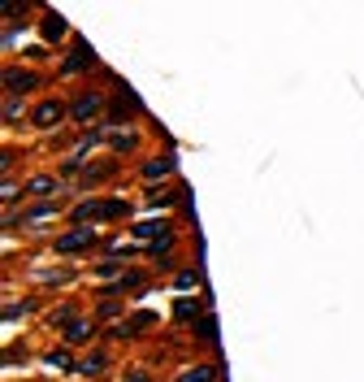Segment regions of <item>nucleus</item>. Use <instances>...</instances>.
<instances>
[{
  "mask_svg": "<svg viewBox=\"0 0 364 382\" xmlns=\"http://www.w3.org/2000/svg\"><path fill=\"white\" fill-rule=\"evenodd\" d=\"M39 79H35V74L31 70H5V91L9 96H22V91H31Z\"/></svg>",
  "mask_w": 364,
  "mask_h": 382,
  "instance_id": "obj_4",
  "label": "nucleus"
},
{
  "mask_svg": "<svg viewBox=\"0 0 364 382\" xmlns=\"http://www.w3.org/2000/svg\"><path fill=\"white\" fill-rule=\"evenodd\" d=\"M178 382H213V365H195L187 374H178Z\"/></svg>",
  "mask_w": 364,
  "mask_h": 382,
  "instance_id": "obj_14",
  "label": "nucleus"
},
{
  "mask_svg": "<svg viewBox=\"0 0 364 382\" xmlns=\"http://www.w3.org/2000/svg\"><path fill=\"white\" fill-rule=\"evenodd\" d=\"M87 65H96V53H91V48L87 44H74V53L65 57V74H78V70H87Z\"/></svg>",
  "mask_w": 364,
  "mask_h": 382,
  "instance_id": "obj_6",
  "label": "nucleus"
},
{
  "mask_svg": "<svg viewBox=\"0 0 364 382\" xmlns=\"http://www.w3.org/2000/svg\"><path fill=\"white\" fill-rule=\"evenodd\" d=\"M61 35H65V22H61L57 13H48V18H44V39H52V44H57Z\"/></svg>",
  "mask_w": 364,
  "mask_h": 382,
  "instance_id": "obj_12",
  "label": "nucleus"
},
{
  "mask_svg": "<svg viewBox=\"0 0 364 382\" xmlns=\"http://www.w3.org/2000/svg\"><path fill=\"white\" fill-rule=\"evenodd\" d=\"M152 321H156V313H135L130 321H122V326L113 330V335H139V330H143V326H152Z\"/></svg>",
  "mask_w": 364,
  "mask_h": 382,
  "instance_id": "obj_8",
  "label": "nucleus"
},
{
  "mask_svg": "<svg viewBox=\"0 0 364 382\" xmlns=\"http://www.w3.org/2000/svg\"><path fill=\"white\" fill-rule=\"evenodd\" d=\"M135 235H139V239H152V235L165 239V235H169V222H143V226H135Z\"/></svg>",
  "mask_w": 364,
  "mask_h": 382,
  "instance_id": "obj_10",
  "label": "nucleus"
},
{
  "mask_svg": "<svg viewBox=\"0 0 364 382\" xmlns=\"http://www.w3.org/2000/svg\"><path fill=\"white\" fill-rule=\"evenodd\" d=\"M130 205L126 200H83V205H74V226H83V222H109V217H122Z\"/></svg>",
  "mask_w": 364,
  "mask_h": 382,
  "instance_id": "obj_1",
  "label": "nucleus"
},
{
  "mask_svg": "<svg viewBox=\"0 0 364 382\" xmlns=\"http://www.w3.org/2000/svg\"><path fill=\"white\" fill-rule=\"evenodd\" d=\"M52 191H57V178H48V174H39V178L26 183V196H52Z\"/></svg>",
  "mask_w": 364,
  "mask_h": 382,
  "instance_id": "obj_9",
  "label": "nucleus"
},
{
  "mask_svg": "<svg viewBox=\"0 0 364 382\" xmlns=\"http://www.w3.org/2000/svg\"><path fill=\"white\" fill-rule=\"evenodd\" d=\"M174 170V157H161V161H148L143 165V178H165Z\"/></svg>",
  "mask_w": 364,
  "mask_h": 382,
  "instance_id": "obj_13",
  "label": "nucleus"
},
{
  "mask_svg": "<svg viewBox=\"0 0 364 382\" xmlns=\"http://www.w3.org/2000/svg\"><path fill=\"white\" fill-rule=\"evenodd\" d=\"M91 243H96V231H91V226H78V231H70V235L57 239V252H65V257H70V252H83V248H91Z\"/></svg>",
  "mask_w": 364,
  "mask_h": 382,
  "instance_id": "obj_3",
  "label": "nucleus"
},
{
  "mask_svg": "<svg viewBox=\"0 0 364 382\" xmlns=\"http://www.w3.org/2000/svg\"><path fill=\"white\" fill-rule=\"evenodd\" d=\"M169 200H174V191H165V187L161 191H148V205H169Z\"/></svg>",
  "mask_w": 364,
  "mask_h": 382,
  "instance_id": "obj_17",
  "label": "nucleus"
},
{
  "mask_svg": "<svg viewBox=\"0 0 364 382\" xmlns=\"http://www.w3.org/2000/svg\"><path fill=\"white\" fill-rule=\"evenodd\" d=\"M91 321H83V317H74L70 326H65V343H91Z\"/></svg>",
  "mask_w": 364,
  "mask_h": 382,
  "instance_id": "obj_7",
  "label": "nucleus"
},
{
  "mask_svg": "<svg viewBox=\"0 0 364 382\" xmlns=\"http://www.w3.org/2000/svg\"><path fill=\"white\" fill-rule=\"evenodd\" d=\"M61 117H65V105H61V100H44V105H35V113H31V126L52 131V126H61Z\"/></svg>",
  "mask_w": 364,
  "mask_h": 382,
  "instance_id": "obj_2",
  "label": "nucleus"
},
{
  "mask_svg": "<svg viewBox=\"0 0 364 382\" xmlns=\"http://www.w3.org/2000/svg\"><path fill=\"white\" fill-rule=\"evenodd\" d=\"M113 148H117V152H135V148H139V139L126 131V135H113Z\"/></svg>",
  "mask_w": 364,
  "mask_h": 382,
  "instance_id": "obj_15",
  "label": "nucleus"
},
{
  "mask_svg": "<svg viewBox=\"0 0 364 382\" xmlns=\"http://www.w3.org/2000/svg\"><path fill=\"white\" fill-rule=\"evenodd\" d=\"M96 113H100V96H96V91H87V96H78V100H74V105H70V117H74V122H91Z\"/></svg>",
  "mask_w": 364,
  "mask_h": 382,
  "instance_id": "obj_5",
  "label": "nucleus"
},
{
  "mask_svg": "<svg viewBox=\"0 0 364 382\" xmlns=\"http://www.w3.org/2000/svg\"><path fill=\"white\" fill-rule=\"evenodd\" d=\"M104 365H109V361H104V352H96V356H87V361H78L74 374H87V378H91V374H100Z\"/></svg>",
  "mask_w": 364,
  "mask_h": 382,
  "instance_id": "obj_11",
  "label": "nucleus"
},
{
  "mask_svg": "<svg viewBox=\"0 0 364 382\" xmlns=\"http://www.w3.org/2000/svg\"><path fill=\"white\" fill-rule=\"evenodd\" d=\"M195 283H200V274H195V269H182V274L174 278V287H182V291H187V287H195Z\"/></svg>",
  "mask_w": 364,
  "mask_h": 382,
  "instance_id": "obj_16",
  "label": "nucleus"
},
{
  "mask_svg": "<svg viewBox=\"0 0 364 382\" xmlns=\"http://www.w3.org/2000/svg\"><path fill=\"white\" fill-rule=\"evenodd\" d=\"M130 382H143V374H130Z\"/></svg>",
  "mask_w": 364,
  "mask_h": 382,
  "instance_id": "obj_18",
  "label": "nucleus"
}]
</instances>
